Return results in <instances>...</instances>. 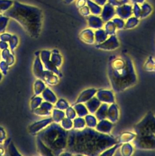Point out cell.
<instances>
[{"mask_svg":"<svg viewBox=\"0 0 155 156\" xmlns=\"http://www.w3.org/2000/svg\"><path fill=\"white\" fill-rule=\"evenodd\" d=\"M116 13L123 18H126L129 16L133 12V7L131 5L127 4L116 7L115 9Z\"/></svg>","mask_w":155,"mask_h":156,"instance_id":"cell-1","label":"cell"},{"mask_svg":"<svg viewBox=\"0 0 155 156\" xmlns=\"http://www.w3.org/2000/svg\"><path fill=\"white\" fill-rule=\"evenodd\" d=\"M115 9L114 6L110 4L108 2H106L104 5L102 10V16L103 19L105 20H107L109 18H112V16L115 15Z\"/></svg>","mask_w":155,"mask_h":156,"instance_id":"cell-2","label":"cell"},{"mask_svg":"<svg viewBox=\"0 0 155 156\" xmlns=\"http://www.w3.org/2000/svg\"><path fill=\"white\" fill-rule=\"evenodd\" d=\"M86 4L88 6L90 12L94 15H98L102 12V7L100 5L91 0H86Z\"/></svg>","mask_w":155,"mask_h":156,"instance_id":"cell-3","label":"cell"},{"mask_svg":"<svg viewBox=\"0 0 155 156\" xmlns=\"http://www.w3.org/2000/svg\"><path fill=\"white\" fill-rule=\"evenodd\" d=\"M152 7L150 4L148 2H144L142 3L141 6V15L140 16L143 18V16H146L149 15L152 12Z\"/></svg>","mask_w":155,"mask_h":156,"instance_id":"cell-4","label":"cell"},{"mask_svg":"<svg viewBox=\"0 0 155 156\" xmlns=\"http://www.w3.org/2000/svg\"><path fill=\"white\" fill-rule=\"evenodd\" d=\"M129 0H108V3L111 4L114 7H118L128 2Z\"/></svg>","mask_w":155,"mask_h":156,"instance_id":"cell-5","label":"cell"},{"mask_svg":"<svg viewBox=\"0 0 155 156\" xmlns=\"http://www.w3.org/2000/svg\"><path fill=\"white\" fill-rule=\"evenodd\" d=\"M133 12L135 16H138L141 15V8L139 5V4H134L133 7Z\"/></svg>","mask_w":155,"mask_h":156,"instance_id":"cell-6","label":"cell"},{"mask_svg":"<svg viewBox=\"0 0 155 156\" xmlns=\"http://www.w3.org/2000/svg\"><path fill=\"white\" fill-rule=\"evenodd\" d=\"M80 13L83 15H88L89 14L90 10L88 5H84L81 8H80Z\"/></svg>","mask_w":155,"mask_h":156,"instance_id":"cell-7","label":"cell"},{"mask_svg":"<svg viewBox=\"0 0 155 156\" xmlns=\"http://www.w3.org/2000/svg\"><path fill=\"white\" fill-rule=\"evenodd\" d=\"M86 4V0H77L76 5L78 8H81Z\"/></svg>","mask_w":155,"mask_h":156,"instance_id":"cell-8","label":"cell"},{"mask_svg":"<svg viewBox=\"0 0 155 156\" xmlns=\"http://www.w3.org/2000/svg\"><path fill=\"white\" fill-rule=\"evenodd\" d=\"M94 2L100 6H103L108 2V0H94Z\"/></svg>","mask_w":155,"mask_h":156,"instance_id":"cell-9","label":"cell"},{"mask_svg":"<svg viewBox=\"0 0 155 156\" xmlns=\"http://www.w3.org/2000/svg\"><path fill=\"white\" fill-rule=\"evenodd\" d=\"M131 2L134 4H142L145 2V0H130Z\"/></svg>","mask_w":155,"mask_h":156,"instance_id":"cell-10","label":"cell"},{"mask_svg":"<svg viewBox=\"0 0 155 156\" xmlns=\"http://www.w3.org/2000/svg\"><path fill=\"white\" fill-rule=\"evenodd\" d=\"M66 1V3H71L72 1H74V0H65V1Z\"/></svg>","mask_w":155,"mask_h":156,"instance_id":"cell-11","label":"cell"}]
</instances>
